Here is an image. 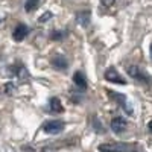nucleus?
<instances>
[{
  "instance_id": "obj_1",
  "label": "nucleus",
  "mask_w": 152,
  "mask_h": 152,
  "mask_svg": "<svg viewBox=\"0 0 152 152\" xmlns=\"http://www.w3.org/2000/svg\"><path fill=\"white\" fill-rule=\"evenodd\" d=\"M97 149L100 152H131L134 146L128 143H104L99 145Z\"/></svg>"
},
{
  "instance_id": "obj_2",
  "label": "nucleus",
  "mask_w": 152,
  "mask_h": 152,
  "mask_svg": "<svg viewBox=\"0 0 152 152\" xmlns=\"http://www.w3.org/2000/svg\"><path fill=\"white\" fill-rule=\"evenodd\" d=\"M43 129L47 134H59L62 129H64V123H62L61 120H50V122H46L43 125Z\"/></svg>"
},
{
  "instance_id": "obj_3",
  "label": "nucleus",
  "mask_w": 152,
  "mask_h": 152,
  "mask_svg": "<svg viewBox=\"0 0 152 152\" xmlns=\"http://www.w3.org/2000/svg\"><path fill=\"white\" fill-rule=\"evenodd\" d=\"M128 73L131 75V78H134V79H137V81H140V82H151V79H149V76L140 69V67H137V66H129L128 67Z\"/></svg>"
},
{
  "instance_id": "obj_4",
  "label": "nucleus",
  "mask_w": 152,
  "mask_h": 152,
  "mask_svg": "<svg viewBox=\"0 0 152 152\" xmlns=\"http://www.w3.org/2000/svg\"><path fill=\"white\" fill-rule=\"evenodd\" d=\"M108 94H110L114 100H116V102H119V105L123 107L125 111L128 113V114H132V108H131V105H129V102H128V99H126V96H123V94H120V93H116V91H108Z\"/></svg>"
},
{
  "instance_id": "obj_5",
  "label": "nucleus",
  "mask_w": 152,
  "mask_h": 152,
  "mask_svg": "<svg viewBox=\"0 0 152 152\" xmlns=\"http://www.w3.org/2000/svg\"><path fill=\"white\" fill-rule=\"evenodd\" d=\"M105 79L108 81V82H113V84H126V81H125V78H122V75L116 70V69H108L107 72H105Z\"/></svg>"
},
{
  "instance_id": "obj_6",
  "label": "nucleus",
  "mask_w": 152,
  "mask_h": 152,
  "mask_svg": "<svg viewBox=\"0 0 152 152\" xmlns=\"http://www.w3.org/2000/svg\"><path fill=\"white\" fill-rule=\"evenodd\" d=\"M111 129H113L114 132H117V134L123 132V131L126 129V120H125L123 117L113 119V120H111Z\"/></svg>"
},
{
  "instance_id": "obj_7",
  "label": "nucleus",
  "mask_w": 152,
  "mask_h": 152,
  "mask_svg": "<svg viewBox=\"0 0 152 152\" xmlns=\"http://www.w3.org/2000/svg\"><path fill=\"white\" fill-rule=\"evenodd\" d=\"M28 32H29V29H28L26 24H18V26L14 29V34H12V37H14L15 41H21L23 38H26Z\"/></svg>"
},
{
  "instance_id": "obj_8",
  "label": "nucleus",
  "mask_w": 152,
  "mask_h": 152,
  "mask_svg": "<svg viewBox=\"0 0 152 152\" xmlns=\"http://www.w3.org/2000/svg\"><path fill=\"white\" fill-rule=\"evenodd\" d=\"M73 81H75V84L78 85L79 88H87V79H85V76L81 73V72H76L75 73V76H73Z\"/></svg>"
},
{
  "instance_id": "obj_9",
  "label": "nucleus",
  "mask_w": 152,
  "mask_h": 152,
  "mask_svg": "<svg viewBox=\"0 0 152 152\" xmlns=\"http://www.w3.org/2000/svg\"><path fill=\"white\" fill-rule=\"evenodd\" d=\"M52 64H53V67H56V69H67V61H66V58H62V56H55L53 59H52Z\"/></svg>"
},
{
  "instance_id": "obj_10",
  "label": "nucleus",
  "mask_w": 152,
  "mask_h": 152,
  "mask_svg": "<svg viewBox=\"0 0 152 152\" xmlns=\"http://www.w3.org/2000/svg\"><path fill=\"white\" fill-rule=\"evenodd\" d=\"M50 111H53V113H62V104L59 102L58 97H52V99H50Z\"/></svg>"
},
{
  "instance_id": "obj_11",
  "label": "nucleus",
  "mask_w": 152,
  "mask_h": 152,
  "mask_svg": "<svg viewBox=\"0 0 152 152\" xmlns=\"http://www.w3.org/2000/svg\"><path fill=\"white\" fill-rule=\"evenodd\" d=\"M38 5H40V0H26V3H24V9L31 12V11L37 9Z\"/></svg>"
},
{
  "instance_id": "obj_12",
  "label": "nucleus",
  "mask_w": 152,
  "mask_h": 152,
  "mask_svg": "<svg viewBox=\"0 0 152 152\" xmlns=\"http://www.w3.org/2000/svg\"><path fill=\"white\" fill-rule=\"evenodd\" d=\"M64 35H66V32H53L52 34V38H53V40H61Z\"/></svg>"
},
{
  "instance_id": "obj_13",
  "label": "nucleus",
  "mask_w": 152,
  "mask_h": 152,
  "mask_svg": "<svg viewBox=\"0 0 152 152\" xmlns=\"http://www.w3.org/2000/svg\"><path fill=\"white\" fill-rule=\"evenodd\" d=\"M100 2H102L104 6H111L114 2H116V0H100Z\"/></svg>"
},
{
  "instance_id": "obj_14",
  "label": "nucleus",
  "mask_w": 152,
  "mask_h": 152,
  "mask_svg": "<svg viewBox=\"0 0 152 152\" xmlns=\"http://www.w3.org/2000/svg\"><path fill=\"white\" fill-rule=\"evenodd\" d=\"M148 128H149V131H151V132H152V120H151V122H149V125H148Z\"/></svg>"
},
{
  "instance_id": "obj_15",
  "label": "nucleus",
  "mask_w": 152,
  "mask_h": 152,
  "mask_svg": "<svg viewBox=\"0 0 152 152\" xmlns=\"http://www.w3.org/2000/svg\"><path fill=\"white\" fill-rule=\"evenodd\" d=\"M151 55H152V44H151Z\"/></svg>"
}]
</instances>
